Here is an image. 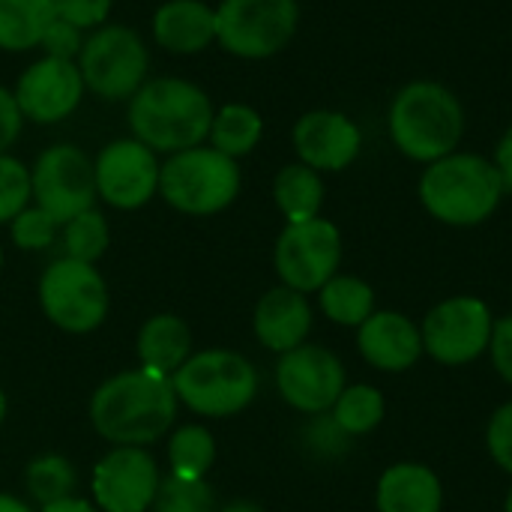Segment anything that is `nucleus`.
I'll list each match as a JSON object with an SVG mask.
<instances>
[{"label": "nucleus", "mask_w": 512, "mask_h": 512, "mask_svg": "<svg viewBox=\"0 0 512 512\" xmlns=\"http://www.w3.org/2000/svg\"><path fill=\"white\" fill-rule=\"evenodd\" d=\"M261 135H264V117L246 102H228L213 114L207 141L219 153L231 159H243L258 147Z\"/></svg>", "instance_id": "393cba45"}, {"label": "nucleus", "mask_w": 512, "mask_h": 512, "mask_svg": "<svg viewBox=\"0 0 512 512\" xmlns=\"http://www.w3.org/2000/svg\"><path fill=\"white\" fill-rule=\"evenodd\" d=\"M177 402L201 417H231L243 411L258 393V375L252 363L234 351L192 354L171 375Z\"/></svg>", "instance_id": "423d86ee"}, {"label": "nucleus", "mask_w": 512, "mask_h": 512, "mask_svg": "<svg viewBox=\"0 0 512 512\" xmlns=\"http://www.w3.org/2000/svg\"><path fill=\"white\" fill-rule=\"evenodd\" d=\"M3 417H6V396H3V390H0V423H3Z\"/></svg>", "instance_id": "c03bdc74"}, {"label": "nucleus", "mask_w": 512, "mask_h": 512, "mask_svg": "<svg viewBox=\"0 0 512 512\" xmlns=\"http://www.w3.org/2000/svg\"><path fill=\"white\" fill-rule=\"evenodd\" d=\"M12 93L24 120L39 123V126H54L78 111L87 87L75 60L42 54L18 75V84Z\"/></svg>", "instance_id": "4468645a"}, {"label": "nucleus", "mask_w": 512, "mask_h": 512, "mask_svg": "<svg viewBox=\"0 0 512 512\" xmlns=\"http://www.w3.org/2000/svg\"><path fill=\"white\" fill-rule=\"evenodd\" d=\"M150 30L168 54H201L216 42V6L207 0H165L153 12Z\"/></svg>", "instance_id": "6ab92c4d"}, {"label": "nucleus", "mask_w": 512, "mask_h": 512, "mask_svg": "<svg viewBox=\"0 0 512 512\" xmlns=\"http://www.w3.org/2000/svg\"><path fill=\"white\" fill-rule=\"evenodd\" d=\"M96 192L117 210H138L159 192L162 162L138 138L108 141L96 162Z\"/></svg>", "instance_id": "ddd939ff"}, {"label": "nucleus", "mask_w": 512, "mask_h": 512, "mask_svg": "<svg viewBox=\"0 0 512 512\" xmlns=\"http://www.w3.org/2000/svg\"><path fill=\"white\" fill-rule=\"evenodd\" d=\"M30 198V168L15 156L0 153V225L12 222L24 207H30Z\"/></svg>", "instance_id": "2f4dec72"}, {"label": "nucleus", "mask_w": 512, "mask_h": 512, "mask_svg": "<svg viewBox=\"0 0 512 512\" xmlns=\"http://www.w3.org/2000/svg\"><path fill=\"white\" fill-rule=\"evenodd\" d=\"M297 27V0H219L216 6V42L243 60H267L285 51Z\"/></svg>", "instance_id": "6e6552de"}, {"label": "nucleus", "mask_w": 512, "mask_h": 512, "mask_svg": "<svg viewBox=\"0 0 512 512\" xmlns=\"http://www.w3.org/2000/svg\"><path fill=\"white\" fill-rule=\"evenodd\" d=\"M333 420L345 435H366L384 420V396L375 387H345L333 405Z\"/></svg>", "instance_id": "cd10ccee"}, {"label": "nucleus", "mask_w": 512, "mask_h": 512, "mask_svg": "<svg viewBox=\"0 0 512 512\" xmlns=\"http://www.w3.org/2000/svg\"><path fill=\"white\" fill-rule=\"evenodd\" d=\"M213 459H216V441L204 426H183L180 432H174L168 444L171 474L186 480H204Z\"/></svg>", "instance_id": "bb28decb"}, {"label": "nucleus", "mask_w": 512, "mask_h": 512, "mask_svg": "<svg viewBox=\"0 0 512 512\" xmlns=\"http://www.w3.org/2000/svg\"><path fill=\"white\" fill-rule=\"evenodd\" d=\"M84 45V30L72 27L69 21L54 18L39 42V48L45 51V57H60V60H78Z\"/></svg>", "instance_id": "f704fd0d"}, {"label": "nucleus", "mask_w": 512, "mask_h": 512, "mask_svg": "<svg viewBox=\"0 0 512 512\" xmlns=\"http://www.w3.org/2000/svg\"><path fill=\"white\" fill-rule=\"evenodd\" d=\"M309 441H312V447L321 450V453H339V450H345L348 435H345V432L339 429V423L330 417V420H315V423L309 426Z\"/></svg>", "instance_id": "58836bf2"}, {"label": "nucleus", "mask_w": 512, "mask_h": 512, "mask_svg": "<svg viewBox=\"0 0 512 512\" xmlns=\"http://www.w3.org/2000/svg\"><path fill=\"white\" fill-rule=\"evenodd\" d=\"M39 306L66 333H90L108 315V288L93 264L60 258L39 279Z\"/></svg>", "instance_id": "9d476101"}, {"label": "nucleus", "mask_w": 512, "mask_h": 512, "mask_svg": "<svg viewBox=\"0 0 512 512\" xmlns=\"http://www.w3.org/2000/svg\"><path fill=\"white\" fill-rule=\"evenodd\" d=\"M0 270H3V249H0Z\"/></svg>", "instance_id": "49530a36"}, {"label": "nucleus", "mask_w": 512, "mask_h": 512, "mask_svg": "<svg viewBox=\"0 0 512 512\" xmlns=\"http://www.w3.org/2000/svg\"><path fill=\"white\" fill-rule=\"evenodd\" d=\"M444 489L426 465H393L378 483V512H441Z\"/></svg>", "instance_id": "412c9836"}, {"label": "nucleus", "mask_w": 512, "mask_h": 512, "mask_svg": "<svg viewBox=\"0 0 512 512\" xmlns=\"http://www.w3.org/2000/svg\"><path fill=\"white\" fill-rule=\"evenodd\" d=\"M177 417V393L168 375L135 369L105 381L90 402L93 429L117 447L159 441Z\"/></svg>", "instance_id": "f257e3e1"}, {"label": "nucleus", "mask_w": 512, "mask_h": 512, "mask_svg": "<svg viewBox=\"0 0 512 512\" xmlns=\"http://www.w3.org/2000/svg\"><path fill=\"white\" fill-rule=\"evenodd\" d=\"M159 480L144 447H117L93 468V498L105 512H144L156 501Z\"/></svg>", "instance_id": "dca6fc26"}, {"label": "nucleus", "mask_w": 512, "mask_h": 512, "mask_svg": "<svg viewBox=\"0 0 512 512\" xmlns=\"http://www.w3.org/2000/svg\"><path fill=\"white\" fill-rule=\"evenodd\" d=\"M114 0H54V15L60 21H69L72 27L90 33L102 24H108Z\"/></svg>", "instance_id": "72a5a7b5"}, {"label": "nucleus", "mask_w": 512, "mask_h": 512, "mask_svg": "<svg viewBox=\"0 0 512 512\" xmlns=\"http://www.w3.org/2000/svg\"><path fill=\"white\" fill-rule=\"evenodd\" d=\"M360 354L381 372H405L423 354V333L399 312H372L360 324Z\"/></svg>", "instance_id": "a211bd4d"}, {"label": "nucleus", "mask_w": 512, "mask_h": 512, "mask_svg": "<svg viewBox=\"0 0 512 512\" xmlns=\"http://www.w3.org/2000/svg\"><path fill=\"white\" fill-rule=\"evenodd\" d=\"M312 330V309L294 288H273L255 306V336L270 351H294Z\"/></svg>", "instance_id": "aec40b11"}, {"label": "nucleus", "mask_w": 512, "mask_h": 512, "mask_svg": "<svg viewBox=\"0 0 512 512\" xmlns=\"http://www.w3.org/2000/svg\"><path fill=\"white\" fill-rule=\"evenodd\" d=\"M12 243L18 249H27V252H39V249H48L57 237V222L42 210V207H24L12 222Z\"/></svg>", "instance_id": "473e14b6"}, {"label": "nucleus", "mask_w": 512, "mask_h": 512, "mask_svg": "<svg viewBox=\"0 0 512 512\" xmlns=\"http://www.w3.org/2000/svg\"><path fill=\"white\" fill-rule=\"evenodd\" d=\"M222 512H261V507H255L252 501H234V504H228Z\"/></svg>", "instance_id": "37998d69"}, {"label": "nucleus", "mask_w": 512, "mask_h": 512, "mask_svg": "<svg viewBox=\"0 0 512 512\" xmlns=\"http://www.w3.org/2000/svg\"><path fill=\"white\" fill-rule=\"evenodd\" d=\"M108 222L105 216L93 207L87 213H78L75 219H69L63 225V249H66V258H75V261H84V264H93L105 255L108 249Z\"/></svg>", "instance_id": "c756f323"}, {"label": "nucleus", "mask_w": 512, "mask_h": 512, "mask_svg": "<svg viewBox=\"0 0 512 512\" xmlns=\"http://www.w3.org/2000/svg\"><path fill=\"white\" fill-rule=\"evenodd\" d=\"M276 384L288 405L303 414H324L345 390V369L339 357L321 345H297L285 351L276 366Z\"/></svg>", "instance_id": "2eb2a0df"}, {"label": "nucleus", "mask_w": 512, "mask_h": 512, "mask_svg": "<svg viewBox=\"0 0 512 512\" xmlns=\"http://www.w3.org/2000/svg\"><path fill=\"white\" fill-rule=\"evenodd\" d=\"M42 512H96V507L72 495V498H63V501L45 504V507H42Z\"/></svg>", "instance_id": "a19ab883"}, {"label": "nucleus", "mask_w": 512, "mask_h": 512, "mask_svg": "<svg viewBox=\"0 0 512 512\" xmlns=\"http://www.w3.org/2000/svg\"><path fill=\"white\" fill-rule=\"evenodd\" d=\"M276 273L285 288L300 294L321 291L339 270L342 261V234L330 219L288 222L276 240Z\"/></svg>", "instance_id": "9b49d317"}, {"label": "nucleus", "mask_w": 512, "mask_h": 512, "mask_svg": "<svg viewBox=\"0 0 512 512\" xmlns=\"http://www.w3.org/2000/svg\"><path fill=\"white\" fill-rule=\"evenodd\" d=\"M393 144L414 162L432 165L456 153L465 135V108L459 96L438 81L405 84L387 114Z\"/></svg>", "instance_id": "7ed1b4c3"}, {"label": "nucleus", "mask_w": 512, "mask_h": 512, "mask_svg": "<svg viewBox=\"0 0 512 512\" xmlns=\"http://www.w3.org/2000/svg\"><path fill=\"white\" fill-rule=\"evenodd\" d=\"M54 18V0H0V51L39 48Z\"/></svg>", "instance_id": "5701e85b"}, {"label": "nucleus", "mask_w": 512, "mask_h": 512, "mask_svg": "<svg viewBox=\"0 0 512 512\" xmlns=\"http://www.w3.org/2000/svg\"><path fill=\"white\" fill-rule=\"evenodd\" d=\"M273 198L288 222H309L321 213L324 180L315 168L303 162L285 165L273 180Z\"/></svg>", "instance_id": "b1692460"}, {"label": "nucleus", "mask_w": 512, "mask_h": 512, "mask_svg": "<svg viewBox=\"0 0 512 512\" xmlns=\"http://www.w3.org/2000/svg\"><path fill=\"white\" fill-rule=\"evenodd\" d=\"M489 348H492V363H495V369L512 384V315L510 318L495 321Z\"/></svg>", "instance_id": "4c0bfd02"}, {"label": "nucleus", "mask_w": 512, "mask_h": 512, "mask_svg": "<svg viewBox=\"0 0 512 512\" xmlns=\"http://www.w3.org/2000/svg\"><path fill=\"white\" fill-rule=\"evenodd\" d=\"M21 126H24V117L15 102V93L0 84V153H6L18 141Z\"/></svg>", "instance_id": "e433bc0d"}, {"label": "nucleus", "mask_w": 512, "mask_h": 512, "mask_svg": "<svg viewBox=\"0 0 512 512\" xmlns=\"http://www.w3.org/2000/svg\"><path fill=\"white\" fill-rule=\"evenodd\" d=\"M507 512H512V489H510V495H507Z\"/></svg>", "instance_id": "a18cd8bd"}, {"label": "nucleus", "mask_w": 512, "mask_h": 512, "mask_svg": "<svg viewBox=\"0 0 512 512\" xmlns=\"http://www.w3.org/2000/svg\"><path fill=\"white\" fill-rule=\"evenodd\" d=\"M213 102L207 90L189 78L165 75L147 78L129 99V129L132 138L147 144L153 153H180L198 147L210 135Z\"/></svg>", "instance_id": "f03ea898"}, {"label": "nucleus", "mask_w": 512, "mask_h": 512, "mask_svg": "<svg viewBox=\"0 0 512 512\" xmlns=\"http://www.w3.org/2000/svg\"><path fill=\"white\" fill-rule=\"evenodd\" d=\"M501 174V183H504V192H512V126H507V132L501 135L498 141V150H495V162H492Z\"/></svg>", "instance_id": "ea45409f"}, {"label": "nucleus", "mask_w": 512, "mask_h": 512, "mask_svg": "<svg viewBox=\"0 0 512 512\" xmlns=\"http://www.w3.org/2000/svg\"><path fill=\"white\" fill-rule=\"evenodd\" d=\"M489 453L504 471L512 474V402L504 405L489 423Z\"/></svg>", "instance_id": "c9c22d12"}, {"label": "nucleus", "mask_w": 512, "mask_h": 512, "mask_svg": "<svg viewBox=\"0 0 512 512\" xmlns=\"http://www.w3.org/2000/svg\"><path fill=\"white\" fill-rule=\"evenodd\" d=\"M30 186L36 207H42L57 225L93 210L99 195L93 159L75 144L45 147L30 168Z\"/></svg>", "instance_id": "1a4fd4ad"}, {"label": "nucleus", "mask_w": 512, "mask_h": 512, "mask_svg": "<svg viewBox=\"0 0 512 512\" xmlns=\"http://www.w3.org/2000/svg\"><path fill=\"white\" fill-rule=\"evenodd\" d=\"M0 512H30V507L12 495H0Z\"/></svg>", "instance_id": "79ce46f5"}, {"label": "nucleus", "mask_w": 512, "mask_h": 512, "mask_svg": "<svg viewBox=\"0 0 512 512\" xmlns=\"http://www.w3.org/2000/svg\"><path fill=\"white\" fill-rule=\"evenodd\" d=\"M156 512H216V498L204 480H186V477H165L156 489Z\"/></svg>", "instance_id": "7c9ffc66"}, {"label": "nucleus", "mask_w": 512, "mask_h": 512, "mask_svg": "<svg viewBox=\"0 0 512 512\" xmlns=\"http://www.w3.org/2000/svg\"><path fill=\"white\" fill-rule=\"evenodd\" d=\"M78 69L84 87L105 102H123L138 93L150 72V51L138 30L126 24H102L84 36Z\"/></svg>", "instance_id": "0eeeda50"}, {"label": "nucleus", "mask_w": 512, "mask_h": 512, "mask_svg": "<svg viewBox=\"0 0 512 512\" xmlns=\"http://www.w3.org/2000/svg\"><path fill=\"white\" fill-rule=\"evenodd\" d=\"M501 198V174L480 153H450L426 165L420 177V201L444 225H480L498 210Z\"/></svg>", "instance_id": "20e7f679"}, {"label": "nucleus", "mask_w": 512, "mask_h": 512, "mask_svg": "<svg viewBox=\"0 0 512 512\" xmlns=\"http://www.w3.org/2000/svg\"><path fill=\"white\" fill-rule=\"evenodd\" d=\"M240 165L237 159L219 153L210 144L180 150L162 162L159 195L180 213L213 216L234 204L240 195Z\"/></svg>", "instance_id": "39448f33"}, {"label": "nucleus", "mask_w": 512, "mask_h": 512, "mask_svg": "<svg viewBox=\"0 0 512 512\" xmlns=\"http://www.w3.org/2000/svg\"><path fill=\"white\" fill-rule=\"evenodd\" d=\"M492 312L477 297H453L435 306L423 321V351L438 363L462 366L477 360L492 342Z\"/></svg>", "instance_id": "f8f14e48"}, {"label": "nucleus", "mask_w": 512, "mask_h": 512, "mask_svg": "<svg viewBox=\"0 0 512 512\" xmlns=\"http://www.w3.org/2000/svg\"><path fill=\"white\" fill-rule=\"evenodd\" d=\"M141 366L159 375H174L192 357V330L177 315H153L138 333Z\"/></svg>", "instance_id": "4be33fe9"}, {"label": "nucleus", "mask_w": 512, "mask_h": 512, "mask_svg": "<svg viewBox=\"0 0 512 512\" xmlns=\"http://www.w3.org/2000/svg\"><path fill=\"white\" fill-rule=\"evenodd\" d=\"M294 150L303 165L321 171H342L354 165V159L363 150V132L360 126L345 114L333 108H315L306 111L291 132Z\"/></svg>", "instance_id": "f3484780"}, {"label": "nucleus", "mask_w": 512, "mask_h": 512, "mask_svg": "<svg viewBox=\"0 0 512 512\" xmlns=\"http://www.w3.org/2000/svg\"><path fill=\"white\" fill-rule=\"evenodd\" d=\"M24 483H27V492L45 507V504H54V501H63V498H72V489H75V468L63 459V456H39L27 465V474H24Z\"/></svg>", "instance_id": "c85d7f7f"}, {"label": "nucleus", "mask_w": 512, "mask_h": 512, "mask_svg": "<svg viewBox=\"0 0 512 512\" xmlns=\"http://www.w3.org/2000/svg\"><path fill=\"white\" fill-rule=\"evenodd\" d=\"M375 306V291L357 276H333L321 288V309L330 321L345 327H360Z\"/></svg>", "instance_id": "a878e982"}]
</instances>
